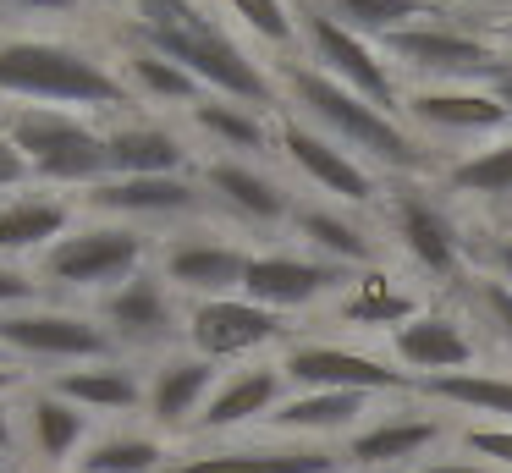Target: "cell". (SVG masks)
I'll list each match as a JSON object with an SVG mask.
<instances>
[{
    "label": "cell",
    "mask_w": 512,
    "mask_h": 473,
    "mask_svg": "<svg viewBox=\"0 0 512 473\" xmlns=\"http://www.w3.org/2000/svg\"><path fill=\"white\" fill-rule=\"evenodd\" d=\"M276 83H281V110H292L298 121H309L314 132L347 149L353 160H364L375 176L386 182H413V176H441L435 149L408 127L402 116H386L369 99H358L353 88L331 83L325 72H314L309 61H276Z\"/></svg>",
    "instance_id": "obj_1"
},
{
    "label": "cell",
    "mask_w": 512,
    "mask_h": 473,
    "mask_svg": "<svg viewBox=\"0 0 512 473\" xmlns=\"http://www.w3.org/2000/svg\"><path fill=\"white\" fill-rule=\"evenodd\" d=\"M0 99L78 110V116H127L138 105L105 55L67 39H34V33L0 39Z\"/></svg>",
    "instance_id": "obj_2"
},
{
    "label": "cell",
    "mask_w": 512,
    "mask_h": 473,
    "mask_svg": "<svg viewBox=\"0 0 512 473\" xmlns=\"http://www.w3.org/2000/svg\"><path fill=\"white\" fill-rule=\"evenodd\" d=\"M375 226L391 237V253L424 275V281L463 292L479 275V237L457 220V204L430 187V176L386 182V198L375 209Z\"/></svg>",
    "instance_id": "obj_3"
},
{
    "label": "cell",
    "mask_w": 512,
    "mask_h": 473,
    "mask_svg": "<svg viewBox=\"0 0 512 473\" xmlns=\"http://www.w3.org/2000/svg\"><path fill=\"white\" fill-rule=\"evenodd\" d=\"M0 132L12 138V149L28 160L34 182L50 187H83L94 193L111 182V143L105 127H94L78 110H50V105H12Z\"/></svg>",
    "instance_id": "obj_4"
},
{
    "label": "cell",
    "mask_w": 512,
    "mask_h": 473,
    "mask_svg": "<svg viewBox=\"0 0 512 473\" xmlns=\"http://www.w3.org/2000/svg\"><path fill=\"white\" fill-rule=\"evenodd\" d=\"M127 39L160 50L166 61H177L188 77H199L204 94L215 99H232V105H248V110H281V83L259 55H248L221 22H204V28H171V33H138L127 28Z\"/></svg>",
    "instance_id": "obj_5"
},
{
    "label": "cell",
    "mask_w": 512,
    "mask_h": 473,
    "mask_svg": "<svg viewBox=\"0 0 512 473\" xmlns=\"http://www.w3.org/2000/svg\"><path fill=\"white\" fill-rule=\"evenodd\" d=\"M380 55L397 66L402 83H479L501 72L507 50L496 44V33H479L452 22V11H435V17L413 22V28H397L391 39H380Z\"/></svg>",
    "instance_id": "obj_6"
},
{
    "label": "cell",
    "mask_w": 512,
    "mask_h": 473,
    "mask_svg": "<svg viewBox=\"0 0 512 473\" xmlns=\"http://www.w3.org/2000/svg\"><path fill=\"white\" fill-rule=\"evenodd\" d=\"M149 264H155V242H149V231L127 226V220H94V226L67 231L50 253H39V275L50 286L94 297L127 286Z\"/></svg>",
    "instance_id": "obj_7"
},
{
    "label": "cell",
    "mask_w": 512,
    "mask_h": 473,
    "mask_svg": "<svg viewBox=\"0 0 512 473\" xmlns=\"http://www.w3.org/2000/svg\"><path fill=\"white\" fill-rule=\"evenodd\" d=\"M298 6V61H309L314 72H325L331 83L353 88L358 99H369L386 116H402V94L408 83L397 77V66L380 55V44L347 33L342 22H331L314 0H292Z\"/></svg>",
    "instance_id": "obj_8"
},
{
    "label": "cell",
    "mask_w": 512,
    "mask_h": 473,
    "mask_svg": "<svg viewBox=\"0 0 512 473\" xmlns=\"http://www.w3.org/2000/svg\"><path fill=\"white\" fill-rule=\"evenodd\" d=\"M276 154L325 198V204L375 215L380 198H386V176H375L364 160H353L347 149H336L325 132H314L309 121H298L292 110H276Z\"/></svg>",
    "instance_id": "obj_9"
},
{
    "label": "cell",
    "mask_w": 512,
    "mask_h": 473,
    "mask_svg": "<svg viewBox=\"0 0 512 473\" xmlns=\"http://www.w3.org/2000/svg\"><path fill=\"white\" fill-rule=\"evenodd\" d=\"M292 391H353V396H413V374H402L391 358L347 341H314L292 336L276 352Z\"/></svg>",
    "instance_id": "obj_10"
},
{
    "label": "cell",
    "mask_w": 512,
    "mask_h": 473,
    "mask_svg": "<svg viewBox=\"0 0 512 473\" xmlns=\"http://www.w3.org/2000/svg\"><path fill=\"white\" fill-rule=\"evenodd\" d=\"M100 325L111 330V341L122 352H149V358H166V352L188 347V308L182 297L166 286V275L149 264L138 270L127 286L100 297Z\"/></svg>",
    "instance_id": "obj_11"
},
{
    "label": "cell",
    "mask_w": 512,
    "mask_h": 473,
    "mask_svg": "<svg viewBox=\"0 0 512 473\" xmlns=\"http://www.w3.org/2000/svg\"><path fill=\"white\" fill-rule=\"evenodd\" d=\"M0 347L17 363H72V369L122 358V347L100 325V314H83V308H17V314H0Z\"/></svg>",
    "instance_id": "obj_12"
},
{
    "label": "cell",
    "mask_w": 512,
    "mask_h": 473,
    "mask_svg": "<svg viewBox=\"0 0 512 473\" xmlns=\"http://www.w3.org/2000/svg\"><path fill=\"white\" fill-rule=\"evenodd\" d=\"M292 325L276 308H259L254 297H215V303H188V347L210 363H259V352L287 347Z\"/></svg>",
    "instance_id": "obj_13"
},
{
    "label": "cell",
    "mask_w": 512,
    "mask_h": 473,
    "mask_svg": "<svg viewBox=\"0 0 512 473\" xmlns=\"http://www.w3.org/2000/svg\"><path fill=\"white\" fill-rule=\"evenodd\" d=\"M402 121H408L424 143L474 138V149L490 138H501V132H512L507 105L479 83H413L408 94H402Z\"/></svg>",
    "instance_id": "obj_14"
},
{
    "label": "cell",
    "mask_w": 512,
    "mask_h": 473,
    "mask_svg": "<svg viewBox=\"0 0 512 473\" xmlns=\"http://www.w3.org/2000/svg\"><path fill=\"white\" fill-rule=\"evenodd\" d=\"M254 248L221 237V231H182V237L155 248V270L166 275V286L188 303H215V297H237Z\"/></svg>",
    "instance_id": "obj_15"
},
{
    "label": "cell",
    "mask_w": 512,
    "mask_h": 473,
    "mask_svg": "<svg viewBox=\"0 0 512 473\" xmlns=\"http://www.w3.org/2000/svg\"><path fill=\"white\" fill-rule=\"evenodd\" d=\"M457 429L446 418L424 413V407H386V413L364 418L353 435L342 440V468L353 473H408L419 468V457H430L441 440H452Z\"/></svg>",
    "instance_id": "obj_16"
},
{
    "label": "cell",
    "mask_w": 512,
    "mask_h": 473,
    "mask_svg": "<svg viewBox=\"0 0 512 473\" xmlns=\"http://www.w3.org/2000/svg\"><path fill=\"white\" fill-rule=\"evenodd\" d=\"M199 182L210 193V204L221 209L226 220L248 231H276V226H292V187L270 171L265 160H237V154H210L199 160Z\"/></svg>",
    "instance_id": "obj_17"
},
{
    "label": "cell",
    "mask_w": 512,
    "mask_h": 473,
    "mask_svg": "<svg viewBox=\"0 0 512 473\" xmlns=\"http://www.w3.org/2000/svg\"><path fill=\"white\" fill-rule=\"evenodd\" d=\"M347 281H353V270L325 264L303 248H259L248 259L243 297H254L259 308H276V314H303L314 303H336Z\"/></svg>",
    "instance_id": "obj_18"
},
{
    "label": "cell",
    "mask_w": 512,
    "mask_h": 473,
    "mask_svg": "<svg viewBox=\"0 0 512 473\" xmlns=\"http://www.w3.org/2000/svg\"><path fill=\"white\" fill-rule=\"evenodd\" d=\"M386 358L397 363L402 374L419 380H435V374H463L479 369V341L468 330L463 308H430L424 303L413 319H402L397 330L386 336Z\"/></svg>",
    "instance_id": "obj_19"
},
{
    "label": "cell",
    "mask_w": 512,
    "mask_h": 473,
    "mask_svg": "<svg viewBox=\"0 0 512 473\" xmlns=\"http://www.w3.org/2000/svg\"><path fill=\"white\" fill-rule=\"evenodd\" d=\"M89 209L105 220H127L144 231L149 220H204L215 215L199 171L188 176H111L89 193Z\"/></svg>",
    "instance_id": "obj_20"
},
{
    "label": "cell",
    "mask_w": 512,
    "mask_h": 473,
    "mask_svg": "<svg viewBox=\"0 0 512 473\" xmlns=\"http://www.w3.org/2000/svg\"><path fill=\"white\" fill-rule=\"evenodd\" d=\"M221 363H210V358H199L193 347H177V352H166V358H155L149 363V374H144V413H149V424L155 429H193L199 424V413H204V402L215 396V385H221Z\"/></svg>",
    "instance_id": "obj_21"
},
{
    "label": "cell",
    "mask_w": 512,
    "mask_h": 473,
    "mask_svg": "<svg viewBox=\"0 0 512 473\" xmlns=\"http://www.w3.org/2000/svg\"><path fill=\"white\" fill-rule=\"evenodd\" d=\"M287 374H281L276 358H259V363H237V369L221 374L215 396L204 402L193 435H232V429H248V424H265L281 402H287Z\"/></svg>",
    "instance_id": "obj_22"
},
{
    "label": "cell",
    "mask_w": 512,
    "mask_h": 473,
    "mask_svg": "<svg viewBox=\"0 0 512 473\" xmlns=\"http://www.w3.org/2000/svg\"><path fill=\"white\" fill-rule=\"evenodd\" d=\"M292 242H298L303 253H314V259L325 264H342V270L364 275L380 264V242H375V226L369 220H358V209H342V204H309V198H298V209H292Z\"/></svg>",
    "instance_id": "obj_23"
},
{
    "label": "cell",
    "mask_w": 512,
    "mask_h": 473,
    "mask_svg": "<svg viewBox=\"0 0 512 473\" xmlns=\"http://www.w3.org/2000/svg\"><path fill=\"white\" fill-rule=\"evenodd\" d=\"M171 473H342V451L309 440H248V446H204L171 462Z\"/></svg>",
    "instance_id": "obj_24"
},
{
    "label": "cell",
    "mask_w": 512,
    "mask_h": 473,
    "mask_svg": "<svg viewBox=\"0 0 512 473\" xmlns=\"http://www.w3.org/2000/svg\"><path fill=\"white\" fill-rule=\"evenodd\" d=\"M364 413H375V396H353V391H287V402L265 418L270 435H292L309 440V446H325L336 435H353L364 424Z\"/></svg>",
    "instance_id": "obj_25"
},
{
    "label": "cell",
    "mask_w": 512,
    "mask_h": 473,
    "mask_svg": "<svg viewBox=\"0 0 512 473\" xmlns=\"http://www.w3.org/2000/svg\"><path fill=\"white\" fill-rule=\"evenodd\" d=\"M111 143V176H188L199 171L193 143L166 121H116L105 127Z\"/></svg>",
    "instance_id": "obj_26"
},
{
    "label": "cell",
    "mask_w": 512,
    "mask_h": 473,
    "mask_svg": "<svg viewBox=\"0 0 512 473\" xmlns=\"http://www.w3.org/2000/svg\"><path fill=\"white\" fill-rule=\"evenodd\" d=\"M188 127L199 138H210L215 154H237V160H270L276 154V116L270 110H248V105H232V99L204 94L188 110Z\"/></svg>",
    "instance_id": "obj_27"
},
{
    "label": "cell",
    "mask_w": 512,
    "mask_h": 473,
    "mask_svg": "<svg viewBox=\"0 0 512 473\" xmlns=\"http://www.w3.org/2000/svg\"><path fill=\"white\" fill-rule=\"evenodd\" d=\"M419 292L413 286H402L391 270H364L347 281V292L331 303V314L342 319V330H380V336H391V330L402 325V319L419 314Z\"/></svg>",
    "instance_id": "obj_28"
},
{
    "label": "cell",
    "mask_w": 512,
    "mask_h": 473,
    "mask_svg": "<svg viewBox=\"0 0 512 473\" xmlns=\"http://www.w3.org/2000/svg\"><path fill=\"white\" fill-rule=\"evenodd\" d=\"M441 193L452 204H512V132L479 143V149L457 154V160H441Z\"/></svg>",
    "instance_id": "obj_29"
},
{
    "label": "cell",
    "mask_w": 512,
    "mask_h": 473,
    "mask_svg": "<svg viewBox=\"0 0 512 473\" xmlns=\"http://www.w3.org/2000/svg\"><path fill=\"white\" fill-rule=\"evenodd\" d=\"M23 429H28V451H39L45 468H61V462H78L83 446H89V413L78 402H67L50 385H34L23 407Z\"/></svg>",
    "instance_id": "obj_30"
},
{
    "label": "cell",
    "mask_w": 512,
    "mask_h": 473,
    "mask_svg": "<svg viewBox=\"0 0 512 473\" xmlns=\"http://www.w3.org/2000/svg\"><path fill=\"white\" fill-rule=\"evenodd\" d=\"M413 396L424 402H441L468 413L474 424H507L512 429V374L501 369H463V374H435V380H419Z\"/></svg>",
    "instance_id": "obj_31"
},
{
    "label": "cell",
    "mask_w": 512,
    "mask_h": 473,
    "mask_svg": "<svg viewBox=\"0 0 512 473\" xmlns=\"http://www.w3.org/2000/svg\"><path fill=\"white\" fill-rule=\"evenodd\" d=\"M50 391L78 402L83 413H138V407H144V374L127 358L83 363V369H61L56 380H50Z\"/></svg>",
    "instance_id": "obj_32"
},
{
    "label": "cell",
    "mask_w": 512,
    "mask_h": 473,
    "mask_svg": "<svg viewBox=\"0 0 512 473\" xmlns=\"http://www.w3.org/2000/svg\"><path fill=\"white\" fill-rule=\"evenodd\" d=\"M72 231V204L50 193H12L0 204V253H50Z\"/></svg>",
    "instance_id": "obj_33"
},
{
    "label": "cell",
    "mask_w": 512,
    "mask_h": 473,
    "mask_svg": "<svg viewBox=\"0 0 512 473\" xmlns=\"http://www.w3.org/2000/svg\"><path fill=\"white\" fill-rule=\"evenodd\" d=\"M116 72H122V83L133 88V99H144V105H171V110L188 116L204 99L199 77H188L177 61H166L160 50H149V44H138V39H122V66H116Z\"/></svg>",
    "instance_id": "obj_34"
},
{
    "label": "cell",
    "mask_w": 512,
    "mask_h": 473,
    "mask_svg": "<svg viewBox=\"0 0 512 473\" xmlns=\"http://www.w3.org/2000/svg\"><path fill=\"white\" fill-rule=\"evenodd\" d=\"M78 473H171V451L160 435H144V429H111L83 446Z\"/></svg>",
    "instance_id": "obj_35"
},
{
    "label": "cell",
    "mask_w": 512,
    "mask_h": 473,
    "mask_svg": "<svg viewBox=\"0 0 512 473\" xmlns=\"http://www.w3.org/2000/svg\"><path fill=\"white\" fill-rule=\"evenodd\" d=\"M314 6H320L331 22H342L347 33L380 44V39H391L397 28H413V22L435 17L441 0H314Z\"/></svg>",
    "instance_id": "obj_36"
},
{
    "label": "cell",
    "mask_w": 512,
    "mask_h": 473,
    "mask_svg": "<svg viewBox=\"0 0 512 473\" xmlns=\"http://www.w3.org/2000/svg\"><path fill=\"white\" fill-rule=\"evenodd\" d=\"M221 6L232 11L259 44H270V50H281V55L298 50V6H292V0H221Z\"/></svg>",
    "instance_id": "obj_37"
},
{
    "label": "cell",
    "mask_w": 512,
    "mask_h": 473,
    "mask_svg": "<svg viewBox=\"0 0 512 473\" xmlns=\"http://www.w3.org/2000/svg\"><path fill=\"white\" fill-rule=\"evenodd\" d=\"M457 308H463L474 325H485V336L496 341L501 352H512V292L490 275H474V281L457 292Z\"/></svg>",
    "instance_id": "obj_38"
},
{
    "label": "cell",
    "mask_w": 512,
    "mask_h": 473,
    "mask_svg": "<svg viewBox=\"0 0 512 473\" xmlns=\"http://www.w3.org/2000/svg\"><path fill=\"white\" fill-rule=\"evenodd\" d=\"M127 11H133L138 33H171V28H204V22H215L204 0H127Z\"/></svg>",
    "instance_id": "obj_39"
},
{
    "label": "cell",
    "mask_w": 512,
    "mask_h": 473,
    "mask_svg": "<svg viewBox=\"0 0 512 473\" xmlns=\"http://www.w3.org/2000/svg\"><path fill=\"white\" fill-rule=\"evenodd\" d=\"M452 440L474 462H485V468H496V473H512V429L507 424H463Z\"/></svg>",
    "instance_id": "obj_40"
},
{
    "label": "cell",
    "mask_w": 512,
    "mask_h": 473,
    "mask_svg": "<svg viewBox=\"0 0 512 473\" xmlns=\"http://www.w3.org/2000/svg\"><path fill=\"white\" fill-rule=\"evenodd\" d=\"M441 6L452 11V22L479 28V33H496L501 22L512 17V0H441Z\"/></svg>",
    "instance_id": "obj_41"
},
{
    "label": "cell",
    "mask_w": 512,
    "mask_h": 473,
    "mask_svg": "<svg viewBox=\"0 0 512 473\" xmlns=\"http://www.w3.org/2000/svg\"><path fill=\"white\" fill-rule=\"evenodd\" d=\"M39 292H45V281H39L34 270L0 264V314H6V308H39Z\"/></svg>",
    "instance_id": "obj_42"
},
{
    "label": "cell",
    "mask_w": 512,
    "mask_h": 473,
    "mask_svg": "<svg viewBox=\"0 0 512 473\" xmlns=\"http://www.w3.org/2000/svg\"><path fill=\"white\" fill-rule=\"evenodd\" d=\"M479 275H490V281H501L512 292V231L479 237Z\"/></svg>",
    "instance_id": "obj_43"
},
{
    "label": "cell",
    "mask_w": 512,
    "mask_h": 473,
    "mask_svg": "<svg viewBox=\"0 0 512 473\" xmlns=\"http://www.w3.org/2000/svg\"><path fill=\"white\" fill-rule=\"evenodd\" d=\"M34 182V171H28V160L12 149V138L0 132V193H12V187H28Z\"/></svg>",
    "instance_id": "obj_44"
},
{
    "label": "cell",
    "mask_w": 512,
    "mask_h": 473,
    "mask_svg": "<svg viewBox=\"0 0 512 473\" xmlns=\"http://www.w3.org/2000/svg\"><path fill=\"white\" fill-rule=\"evenodd\" d=\"M6 11H39V17H83L78 0H0Z\"/></svg>",
    "instance_id": "obj_45"
},
{
    "label": "cell",
    "mask_w": 512,
    "mask_h": 473,
    "mask_svg": "<svg viewBox=\"0 0 512 473\" xmlns=\"http://www.w3.org/2000/svg\"><path fill=\"white\" fill-rule=\"evenodd\" d=\"M408 473H496V468H485V462H474V457H430Z\"/></svg>",
    "instance_id": "obj_46"
},
{
    "label": "cell",
    "mask_w": 512,
    "mask_h": 473,
    "mask_svg": "<svg viewBox=\"0 0 512 473\" xmlns=\"http://www.w3.org/2000/svg\"><path fill=\"white\" fill-rule=\"evenodd\" d=\"M485 88H490V94H496V99H501V105H507V116H512V55H507V61H501V72H496V77H490V83H485Z\"/></svg>",
    "instance_id": "obj_47"
},
{
    "label": "cell",
    "mask_w": 512,
    "mask_h": 473,
    "mask_svg": "<svg viewBox=\"0 0 512 473\" xmlns=\"http://www.w3.org/2000/svg\"><path fill=\"white\" fill-rule=\"evenodd\" d=\"M17 451V413L0 402V457H12Z\"/></svg>",
    "instance_id": "obj_48"
},
{
    "label": "cell",
    "mask_w": 512,
    "mask_h": 473,
    "mask_svg": "<svg viewBox=\"0 0 512 473\" xmlns=\"http://www.w3.org/2000/svg\"><path fill=\"white\" fill-rule=\"evenodd\" d=\"M23 385V363H0V396Z\"/></svg>",
    "instance_id": "obj_49"
},
{
    "label": "cell",
    "mask_w": 512,
    "mask_h": 473,
    "mask_svg": "<svg viewBox=\"0 0 512 473\" xmlns=\"http://www.w3.org/2000/svg\"><path fill=\"white\" fill-rule=\"evenodd\" d=\"M496 44H501V50L512 55V17H507V22H501V28H496Z\"/></svg>",
    "instance_id": "obj_50"
},
{
    "label": "cell",
    "mask_w": 512,
    "mask_h": 473,
    "mask_svg": "<svg viewBox=\"0 0 512 473\" xmlns=\"http://www.w3.org/2000/svg\"><path fill=\"white\" fill-rule=\"evenodd\" d=\"M78 6H105V11H116V6H127V0H78Z\"/></svg>",
    "instance_id": "obj_51"
},
{
    "label": "cell",
    "mask_w": 512,
    "mask_h": 473,
    "mask_svg": "<svg viewBox=\"0 0 512 473\" xmlns=\"http://www.w3.org/2000/svg\"><path fill=\"white\" fill-rule=\"evenodd\" d=\"M0 363H17V358H12V352H6V347H0Z\"/></svg>",
    "instance_id": "obj_52"
},
{
    "label": "cell",
    "mask_w": 512,
    "mask_h": 473,
    "mask_svg": "<svg viewBox=\"0 0 512 473\" xmlns=\"http://www.w3.org/2000/svg\"><path fill=\"white\" fill-rule=\"evenodd\" d=\"M0 121H6V99H0Z\"/></svg>",
    "instance_id": "obj_53"
},
{
    "label": "cell",
    "mask_w": 512,
    "mask_h": 473,
    "mask_svg": "<svg viewBox=\"0 0 512 473\" xmlns=\"http://www.w3.org/2000/svg\"><path fill=\"white\" fill-rule=\"evenodd\" d=\"M0 473H12V468H6V457H0Z\"/></svg>",
    "instance_id": "obj_54"
},
{
    "label": "cell",
    "mask_w": 512,
    "mask_h": 473,
    "mask_svg": "<svg viewBox=\"0 0 512 473\" xmlns=\"http://www.w3.org/2000/svg\"><path fill=\"white\" fill-rule=\"evenodd\" d=\"M72 473H78V468H72Z\"/></svg>",
    "instance_id": "obj_55"
}]
</instances>
